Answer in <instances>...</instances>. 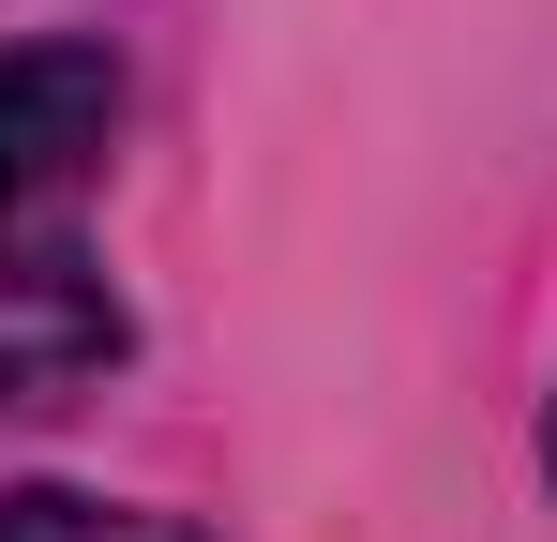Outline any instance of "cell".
Instances as JSON below:
<instances>
[{"mask_svg": "<svg viewBox=\"0 0 557 542\" xmlns=\"http://www.w3.org/2000/svg\"><path fill=\"white\" fill-rule=\"evenodd\" d=\"M106 136H121L106 46H0V226L46 211V196H76L106 167Z\"/></svg>", "mask_w": 557, "mask_h": 542, "instance_id": "cell-1", "label": "cell"}, {"mask_svg": "<svg viewBox=\"0 0 557 542\" xmlns=\"http://www.w3.org/2000/svg\"><path fill=\"white\" fill-rule=\"evenodd\" d=\"M0 542H182L166 513H106V497H0Z\"/></svg>", "mask_w": 557, "mask_h": 542, "instance_id": "cell-2", "label": "cell"}]
</instances>
